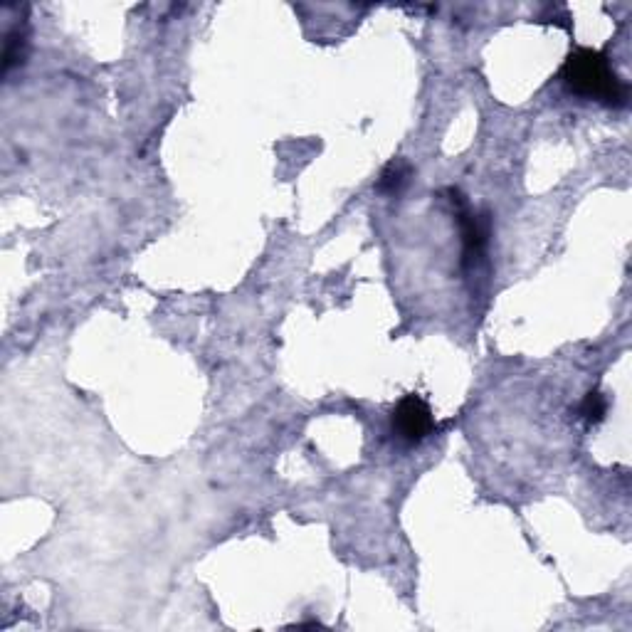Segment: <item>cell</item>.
Listing matches in <instances>:
<instances>
[{
	"label": "cell",
	"instance_id": "7a4b0ae2",
	"mask_svg": "<svg viewBox=\"0 0 632 632\" xmlns=\"http://www.w3.org/2000/svg\"><path fill=\"white\" fill-rule=\"evenodd\" d=\"M452 203H457V223H460L462 233V262H465V267H474L487 252L489 235H492L489 215L474 213L457 191H452Z\"/></svg>",
	"mask_w": 632,
	"mask_h": 632
},
{
	"label": "cell",
	"instance_id": "277c9868",
	"mask_svg": "<svg viewBox=\"0 0 632 632\" xmlns=\"http://www.w3.org/2000/svg\"><path fill=\"white\" fill-rule=\"evenodd\" d=\"M410 176H413V166H410L405 158H395V161H391L383 168L376 188L383 196H398V193L410 183Z\"/></svg>",
	"mask_w": 632,
	"mask_h": 632
},
{
	"label": "cell",
	"instance_id": "6da1fadb",
	"mask_svg": "<svg viewBox=\"0 0 632 632\" xmlns=\"http://www.w3.org/2000/svg\"><path fill=\"white\" fill-rule=\"evenodd\" d=\"M561 82L566 84L568 92L615 109L625 107L630 97L628 82L613 70L608 55L591 47H578L566 57L561 67Z\"/></svg>",
	"mask_w": 632,
	"mask_h": 632
},
{
	"label": "cell",
	"instance_id": "3957f363",
	"mask_svg": "<svg viewBox=\"0 0 632 632\" xmlns=\"http://www.w3.org/2000/svg\"><path fill=\"white\" fill-rule=\"evenodd\" d=\"M393 433L410 445H418L435 433V415L420 395L410 393L395 405Z\"/></svg>",
	"mask_w": 632,
	"mask_h": 632
},
{
	"label": "cell",
	"instance_id": "5b68a950",
	"mask_svg": "<svg viewBox=\"0 0 632 632\" xmlns=\"http://www.w3.org/2000/svg\"><path fill=\"white\" fill-rule=\"evenodd\" d=\"M25 57V35L13 30L8 33V40H5V55H3V72H10L15 65H20Z\"/></svg>",
	"mask_w": 632,
	"mask_h": 632
},
{
	"label": "cell",
	"instance_id": "8992f818",
	"mask_svg": "<svg viewBox=\"0 0 632 632\" xmlns=\"http://www.w3.org/2000/svg\"><path fill=\"white\" fill-rule=\"evenodd\" d=\"M605 413H608V403H605V398L598 391H591L586 398H583L581 418L586 420V423L598 425L600 420L605 418Z\"/></svg>",
	"mask_w": 632,
	"mask_h": 632
}]
</instances>
